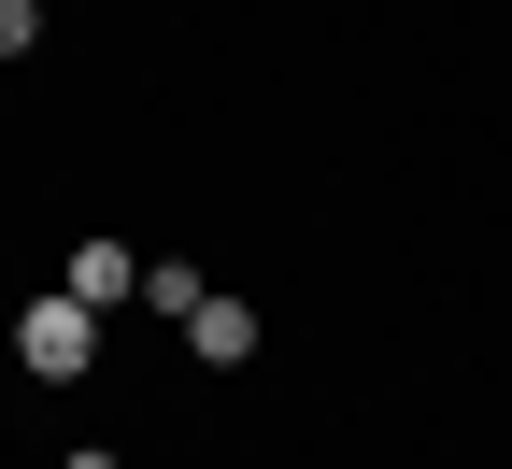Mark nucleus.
<instances>
[{
	"instance_id": "f257e3e1",
	"label": "nucleus",
	"mask_w": 512,
	"mask_h": 469,
	"mask_svg": "<svg viewBox=\"0 0 512 469\" xmlns=\"http://www.w3.org/2000/svg\"><path fill=\"white\" fill-rule=\"evenodd\" d=\"M15 370H29V384H86V370H100V313H86L72 285H43V299L15 313Z\"/></svg>"
},
{
	"instance_id": "f03ea898",
	"label": "nucleus",
	"mask_w": 512,
	"mask_h": 469,
	"mask_svg": "<svg viewBox=\"0 0 512 469\" xmlns=\"http://www.w3.org/2000/svg\"><path fill=\"white\" fill-rule=\"evenodd\" d=\"M57 285H72L86 313H128V299H143V242H100V228H86L72 256H57Z\"/></svg>"
},
{
	"instance_id": "7ed1b4c3",
	"label": "nucleus",
	"mask_w": 512,
	"mask_h": 469,
	"mask_svg": "<svg viewBox=\"0 0 512 469\" xmlns=\"http://www.w3.org/2000/svg\"><path fill=\"white\" fill-rule=\"evenodd\" d=\"M171 342H185V356H200V370H256V342H271V327H256V299H228V285H214L200 313H185V327H171Z\"/></svg>"
},
{
	"instance_id": "20e7f679",
	"label": "nucleus",
	"mask_w": 512,
	"mask_h": 469,
	"mask_svg": "<svg viewBox=\"0 0 512 469\" xmlns=\"http://www.w3.org/2000/svg\"><path fill=\"white\" fill-rule=\"evenodd\" d=\"M200 299H214V285H200V256H143V313H157V327H185Z\"/></svg>"
},
{
	"instance_id": "39448f33",
	"label": "nucleus",
	"mask_w": 512,
	"mask_h": 469,
	"mask_svg": "<svg viewBox=\"0 0 512 469\" xmlns=\"http://www.w3.org/2000/svg\"><path fill=\"white\" fill-rule=\"evenodd\" d=\"M43 43V0H0V57H29Z\"/></svg>"
},
{
	"instance_id": "423d86ee",
	"label": "nucleus",
	"mask_w": 512,
	"mask_h": 469,
	"mask_svg": "<svg viewBox=\"0 0 512 469\" xmlns=\"http://www.w3.org/2000/svg\"><path fill=\"white\" fill-rule=\"evenodd\" d=\"M57 469H128V455H114V441H72V455H57Z\"/></svg>"
}]
</instances>
